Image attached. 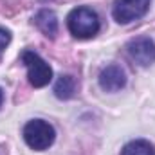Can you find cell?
I'll list each match as a JSON object with an SVG mask.
<instances>
[{
  "label": "cell",
  "instance_id": "cell-1",
  "mask_svg": "<svg viewBox=\"0 0 155 155\" xmlns=\"http://www.w3.org/2000/svg\"><path fill=\"white\" fill-rule=\"evenodd\" d=\"M67 27L78 40L94 38L99 33V16L90 7H76L67 16Z\"/></svg>",
  "mask_w": 155,
  "mask_h": 155
},
{
  "label": "cell",
  "instance_id": "cell-2",
  "mask_svg": "<svg viewBox=\"0 0 155 155\" xmlns=\"http://www.w3.org/2000/svg\"><path fill=\"white\" fill-rule=\"evenodd\" d=\"M22 135H24V141L29 148H33L36 152H43L54 143L56 132H54L52 124H49L47 121L33 119V121L25 123Z\"/></svg>",
  "mask_w": 155,
  "mask_h": 155
},
{
  "label": "cell",
  "instance_id": "cell-3",
  "mask_svg": "<svg viewBox=\"0 0 155 155\" xmlns=\"http://www.w3.org/2000/svg\"><path fill=\"white\" fill-rule=\"evenodd\" d=\"M22 63L27 67V78L29 83L35 88H41L51 83L52 79V69L51 65L35 51H24L22 52Z\"/></svg>",
  "mask_w": 155,
  "mask_h": 155
},
{
  "label": "cell",
  "instance_id": "cell-4",
  "mask_svg": "<svg viewBox=\"0 0 155 155\" xmlns=\"http://www.w3.org/2000/svg\"><path fill=\"white\" fill-rule=\"evenodd\" d=\"M150 4L152 0H116L112 7V16L117 24H132L148 13Z\"/></svg>",
  "mask_w": 155,
  "mask_h": 155
},
{
  "label": "cell",
  "instance_id": "cell-5",
  "mask_svg": "<svg viewBox=\"0 0 155 155\" xmlns=\"http://www.w3.org/2000/svg\"><path fill=\"white\" fill-rule=\"evenodd\" d=\"M126 52L139 67H150L155 63V41L148 36H139L128 41Z\"/></svg>",
  "mask_w": 155,
  "mask_h": 155
},
{
  "label": "cell",
  "instance_id": "cell-6",
  "mask_svg": "<svg viewBox=\"0 0 155 155\" xmlns=\"http://www.w3.org/2000/svg\"><path fill=\"white\" fill-rule=\"evenodd\" d=\"M126 85V72L119 65H108L99 74V87L105 92H117Z\"/></svg>",
  "mask_w": 155,
  "mask_h": 155
},
{
  "label": "cell",
  "instance_id": "cell-7",
  "mask_svg": "<svg viewBox=\"0 0 155 155\" xmlns=\"http://www.w3.org/2000/svg\"><path fill=\"white\" fill-rule=\"evenodd\" d=\"M35 24L40 31L49 36V38H54L56 33H58V16L54 11L51 9H41L35 15Z\"/></svg>",
  "mask_w": 155,
  "mask_h": 155
},
{
  "label": "cell",
  "instance_id": "cell-8",
  "mask_svg": "<svg viewBox=\"0 0 155 155\" xmlns=\"http://www.w3.org/2000/svg\"><path fill=\"white\" fill-rule=\"evenodd\" d=\"M76 92V79L69 74L60 76L58 81L54 83V94L58 99H71Z\"/></svg>",
  "mask_w": 155,
  "mask_h": 155
},
{
  "label": "cell",
  "instance_id": "cell-9",
  "mask_svg": "<svg viewBox=\"0 0 155 155\" xmlns=\"http://www.w3.org/2000/svg\"><path fill=\"white\" fill-rule=\"evenodd\" d=\"M121 155H155V146L146 139H135L124 144Z\"/></svg>",
  "mask_w": 155,
  "mask_h": 155
},
{
  "label": "cell",
  "instance_id": "cell-10",
  "mask_svg": "<svg viewBox=\"0 0 155 155\" xmlns=\"http://www.w3.org/2000/svg\"><path fill=\"white\" fill-rule=\"evenodd\" d=\"M9 41H11V33L5 31L4 27H0V54L5 51V47L9 45Z\"/></svg>",
  "mask_w": 155,
  "mask_h": 155
},
{
  "label": "cell",
  "instance_id": "cell-11",
  "mask_svg": "<svg viewBox=\"0 0 155 155\" xmlns=\"http://www.w3.org/2000/svg\"><path fill=\"white\" fill-rule=\"evenodd\" d=\"M2 103H4V90L0 88V107H2Z\"/></svg>",
  "mask_w": 155,
  "mask_h": 155
}]
</instances>
